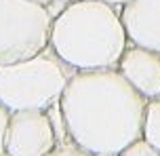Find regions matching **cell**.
<instances>
[{
	"label": "cell",
	"mask_w": 160,
	"mask_h": 156,
	"mask_svg": "<svg viewBox=\"0 0 160 156\" xmlns=\"http://www.w3.org/2000/svg\"><path fill=\"white\" fill-rule=\"evenodd\" d=\"M145 103L118 68H108L74 72L59 110L70 141L95 156H118L141 137Z\"/></svg>",
	"instance_id": "cell-1"
},
{
	"label": "cell",
	"mask_w": 160,
	"mask_h": 156,
	"mask_svg": "<svg viewBox=\"0 0 160 156\" xmlns=\"http://www.w3.org/2000/svg\"><path fill=\"white\" fill-rule=\"evenodd\" d=\"M32 2H38V4H44V7H51L53 2H57V0H32Z\"/></svg>",
	"instance_id": "cell-13"
},
{
	"label": "cell",
	"mask_w": 160,
	"mask_h": 156,
	"mask_svg": "<svg viewBox=\"0 0 160 156\" xmlns=\"http://www.w3.org/2000/svg\"><path fill=\"white\" fill-rule=\"evenodd\" d=\"M47 156H95V154L82 150L80 146H76L74 141H59Z\"/></svg>",
	"instance_id": "cell-10"
},
{
	"label": "cell",
	"mask_w": 160,
	"mask_h": 156,
	"mask_svg": "<svg viewBox=\"0 0 160 156\" xmlns=\"http://www.w3.org/2000/svg\"><path fill=\"white\" fill-rule=\"evenodd\" d=\"M11 120V110L0 103V156H7V129Z\"/></svg>",
	"instance_id": "cell-11"
},
{
	"label": "cell",
	"mask_w": 160,
	"mask_h": 156,
	"mask_svg": "<svg viewBox=\"0 0 160 156\" xmlns=\"http://www.w3.org/2000/svg\"><path fill=\"white\" fill-rule=\"evenodd\" d=\"M118 156H160V152L154 148L152 143H148L143 137H139L133 143H128Z\"/></svg>",
	"instance_id": "cell-9"
},
{
	"label": "cell",
	"mask_w": 160,
	"mask_h": 156,
	"mask_svg": "<svg viewBox=\"0 0 160 156\" xmlns=\"http://www.w3.org/2000/svg\"><path fill=\"white\" fill-rule=\"evenodd\" d=\"M141 137L160 152V97L148 99V103H145Z\"/></svg>",
	"instance_id": "cell-8"
},
{
	"label": "cell",
	"mask_w": 160,
	"mask_h": 156,
	"mask_svg": "<svg viewBox=\"0 0 160 156\" xmlns=\"http://www.w3.org/2000/svg\"><path fill=\"white\" fill-rule=\"evenodd\" d=\"M131 44L160 51V0H131L120 8Z\"/></svg>",
	"instance_id": "cell-7"
},
{
	"label": "cell",
	"mask_w": 160,
	"mask_h": 156,
	"mask_svg": "<svg viewBox=\"0 0 160 156\" xmlns=\"http://www.w3.org/2000/svg\"><path fill=\"white\" fill-rule=\"evenodd\" d=\"M59 2H65L68 4V2H76V0H59Z\"/></svg>",
	"instance_id": "cell-14"
},
{
	"label": "cell",
	"mask_w": 160,
	"mask_h": 156,
	"mask_svg": "<svg viewBox=\"0 0 160 156\" xmlns=\"http://www.w3.org/2000/svg\"><path fill=\"white\" fill-rule=\"evenodd\" d=\"M105 2H110L112 7H116V8H122L127 2H131V0H105Z\"/></svg>",
	"instance_id": "cell-12"
},
{
	"label": "cell",
	"mask_w": 160,
	"mask_h": 156,
	"mask_svg": "<svg viewBox=\"0 0 160 156\" xmlns=\"http://www.w3.org/2000/svg\"><path fill=\"white\" fill-rule=\"evenodd\" d=\"M118 72L145 99L160 97V51L128 42L118 61Z\"/></svg>",
	"instance_id": "cell-6"
},
{
	"label": "cell",
	"mask_w": 160,
	"mask_h": 156,
	"mask_svg": "<svg viewBox=\"0 0 160 156\" xmlns=\"http://www.w3.org/2000/svg\"><path fill=\"white\" fill-rule=\"evenodd\" d=\"M48 47L74 72L108 70L118 68L128 38L116 7L105 0H76L53 17Z\"/></svg>",
	"instance_id": "cell-2"
},
{
	"label": "cell",
	"mask_w": 160,
	"mask_h": 156,
	"mask_svg": "<svg viewBox=\"0 0 160 156\" xmlns=\"http://www.w3.org/2000/svg\"><path fill=\"white\" fill-rule=\"evenodd\" d=\"M53 15L32 0H0V63H15L48 49Z\"/></svg>",
	"instance_id": "cell-4"
},
{
	"label": "cell",
	"mask_w": 160,
	"mask_h": 156,
	"mask_svg": "<svg viewBox=\"0 0 160 156\" xmlns=\"http://www.w3.org/2000/svg\"><path fill=\"white\" fill-rule=\"evenodd\" d=\"M72 74L51 47L23 61L0 63V103L11 112L48 110L59 103Z\"/></svg>",
	"instance_id": "cell-3"
},
{
	"label": "cell",
	"mask_w": 160,
	"mask_h": 156,
	"mask_svg": "<svg viewBox=\"0 0 160 156\" xmlns=\"http://www.w3.org/2000/svg\"><path fill=\"white\" fill-rule=\"evenodd\" d=\"M59 139L47 110L11 112L7 129V156H47Z\"/></svg>",
	"instance_id": "cell-5"
}]
</instances>
